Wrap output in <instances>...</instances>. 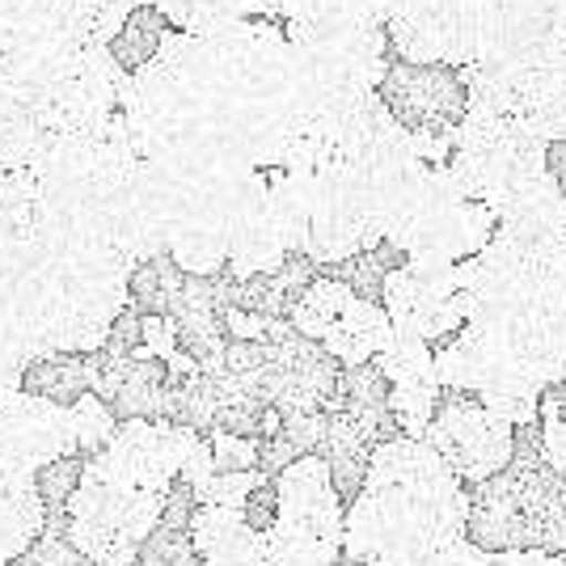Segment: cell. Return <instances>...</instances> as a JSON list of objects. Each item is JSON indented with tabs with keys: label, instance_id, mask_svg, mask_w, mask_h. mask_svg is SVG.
I'll return each mask as SVG.
<instances>
[{
	"label": "cell",
	"instance_id": "obj_1",
	"mask_svg": "<svg viewBox=\"0 0 566 566\" xmlns=\"http://www.w3.org/2000/svg\"><path fill=\"white\" fill-rule=\"evenodd\" d=\"M127 140L157 178H245L283 169L305 111L283 25L250 18L166 30L118 90Z\"/></svg>",
	"mask_w": 566,
	"mask_h": 566
},
{
	"label": "cell",
	"instance_id": "obj_2",
	"mask_svg": "<svg viewBox=\"0 0 566 566\" xmlns=\"http://www.w3.org/2000/svg\"><path fill=\"white\" fill-rule=\"evenodd\" d=\"M296 97L313 123L334 127L359 102L380 94L389 72V39L377 22H283Z\"/></svg>",
	"mask_w": 566,
	"mask_h": 566
},
{
	"label": "cell",
	"instance_id": "obj_3",
	"mask_svg": "<svg viewBox=\"0 0 566 566\" xmlns=\"http://www.w3.org/2000/svg\"><path fill=\"white\" fill-rule=\"evenodd\" d=\"M380 241V229L373 220V203L364 178L343 161L305 174V241L301 259L313 266H338L359 254H373Z\"/></svg>",
	"mask_w": 566,
	"mask_h": 566
},
{
	"label": "cell",
	"instance_id": "obj_4",
	"mask_svg": "<svg viewBox=\"0 0 566 566\" xmlns=\"http://www.w3.org/2000/svg\"><path fill=\"white\" fill-rule=\"evenodd\" d=\"M423 444L440 461L444 470L465 486H482L495 473L507 470L512 461V427L495 419L473 394H457V389H440L436 415L427 423Z\"/></svg>",
	"mask_w": 566,
	"mask_h": 566
},
{
	"label": "cell",
	"instance_id": "obj_5",
	"mask_svg": "<svg viewBox=\"0 0 566 566\" xmlns=\"http://www.w3.org/2000/svg\"><path fill=\"white\" fill-rule=\"evenodd\" d=\"M380 308H385L394 334L419 338L431 352L465 326V317L457 308L452 266H440V262H398L380 280Z\"/></svg>",
	"mask_w": 566,
	"mask_h": 566
},
{
	"label": "cell",
	"instance_id": "obj_6",
	"mask_svg": "<svg viewBox=\"0 0 566 566\" xmlns=\"http://www.w3.org/2000/svg\"><path fill=\"white\" fill-rule=\"evenodd\" d=\"M280 495V524L317 542L331 554H343V507L334 499L331 470L322 457H301L271 478Z\"/></svg>",
	"mask_w": 566,
	"mask_h": 566
},
{
	"label": "cell",
	"instance_id": "obj_7",
	"mask_svg": "<svg viewBox=\"0 0 566 566\" xmlns=\"http://www.w3.org/2000/svg\"><path fill=\"white\" fill-rule=\"evenodd\" d=\"M0 452L22 457L34 470H43L60 457H76L69 406L34 398L25 389L0 394Z\"/></svg>",
	"mask_w": 566,
	"mask_h": 566
},
{
	"label": "cell",
	"instance_id": "obj_8",
	"mask_svg": "<svg viewBox=\"0 0 566 566\" xmlns=\"http://www.w3.org/2000/svg\"><path fill=\"white\" fill-rule=\"evenodd\" d=\"M380 102L389 106V115L398 118L406 132H444L457 127L465 115V94L452 69H415V64H389Z\"/></svg>",
	"mask_w": 566,
	"mask_h": 566
},
{
	"label": "cell",
	"instance_id": "obj_9",
	"mask_svg": "<svg viewBox=\"0 0 566 566\" xmlns=\"http://www.w3.org/2000/svg\"><path fill=\"white\" fill-rule=\"evenodd\" d=\"M389 338H394V326H389L385 308L355 296L352 305L334 317V326L322 334L317 347L331 355L338 368H359V364H373Z\"/></svg>",
	"mask_w": 566,
	"mask_h": 566
},
{
	"label": "cell",
	"instance_id": "obj_10",
	"mask_svg": "<svg viewBox=\"0 0 566 566\" xmlns=\"http://www.w3.org/2000/svg\"><path fill=\"white\" fill-rule=\"evenodd\" d=\"M136 9L166 18L182 34H208L250 18H262V22L275 18V0H136Z\"/></svg>",
	"mask_w": 566,
	"mask_h": 566
},
{
	"label": "cell",
	"instance_id": "obj_11",
	"mask_svg": "<svg viewBox=\"0 0 566 566\" xmlns=\"http://www.w3.org/2000/svg\"><path fill=\"white\" fill-rule=\"evenodd\" d=\"M355 301V292L347 287V283H338V280H313L292 301V308H287V326L301 334V338H308V343H322V334L334 326V317L343 313V308Z\"/></svg>",
	"mask_w": 566,
	"mask_h": 566
},
{
	"label": "cell",
	"instance_id": "obj_12",
	"mask_svg": "<svg viewBox=\"0 0 566 566\" xmlns=\"http://www.w3.org/2000/svg\"><path fill=\"white\" fill-rule=\"evenodd\" d=\"M22 389L34 398H48L55 406H72L81 394H90V368L76 355H51V359H34L25 368Z\"/></svg>",
	"mask_w": 566,
	"mask_h": 566
},
{
	"label": "cell",
	"instance_id": "obj_13",
	"mask_svg": "<svg viewBox=\"0 0 566 566\" xmlns=\"http://www.w3.org/2000/svg\"><path fill=\"white\" fill-rule=\"evenodd\" d=\"M43 524H48V512L34 491L0 499V566L18 563L25 549L43 537Z\"/></svg>",
	"mask_w": 566,
	"mask_h": 566
},
{
	"label": "cell",
	"instance_id": "obj_14",
	"mask_svg": "<svg viewBox=\"0 0 566 566\" xmlns=\"http://www.w3.org/2000/svg\"><path fill=\"white\" fill-rule=\"evenodd\" d=\"M69 545L94 566H136V545L106 520H69Z\"/></svg>",
	"mask_w": 566,
	"mask_h": 566
},
{
	"label": "cell",
	"instance_id": "obj_15",
	"mask_svg": "<svg viewBox=\"0 0 566 566\" xmlns=\"http://www.w3.org/2000/svg\"><path fill=\"white\" fill-rule=\"evenodd\" d=\"M72 419V436H76V457H97V452L111 444L118 427V415L97 398V394H81V398L69 406Z\"/></svg>",
	"mask_w": 566,
	"mask_h": 566
},
{
	"label": "cell",
	"instance_id": "obj_16",
	"mask_svg": "<svg viewBox=\"0 0 566 566\" xmlns=\"http://www.w3.org/2000/svg\"><path fill=\"white\" fill-rule=\"evenodd\" d=\"M64 528H69V512H48L43 537L25 549L22 558H18V566H94L72 549L69 537H64Z\"/></svg>",
	"mask_w": 566,
	"mask_h": 566
},
{
	"label": "cell",
	"instance_id": "obj_17",
	"mask_svg": "<svg viewBox=\"0 0 566 566\" xmlns=\"http://www.w3.org/2000/svg\"><path fill=\"white\" fill-rule=\"evenodd\" d=\"M136 566H203V563H199V554L190 545V533L157 524L140 542V549H136Z\"/></svg>",
	"mask_w": 566,
	"mask_h": 566
},
{
	"label": "cell",
	"instance_id": "obj_18",
	"mask_svg": "<svg viewBox=\"0 0 566 566\" xmlns=\"http://www.w3.org/2000/svg\"><path fill=\"white\" fill-rule=\"evenodd\" d=\"M81 465L85 457H60L39 470L34 495L43 499V512H69V499L76 495V482H81Z\"/></svg>",
	"mask_w": 566,
	"mask_h": 566
},
{
	"label": "cell",
	"instance_id": "obj_19",
	"mask_svg": "<svg viewBox=\"0 0 566 566\" xmlns=\"http://www.w3.org/2000/svg\"><path fill=\"white\" fill-rule=\"evenodd\" d=\"M262 482V473H212V482L199 491V507H229V512H241L250 491Z\"/></svg>",
	"mask_w": 566,
	"mask_h": 566
},
{
	"label": "cell",
	"instance_id": "obj_20",
	"mask_svg": "<svg viewBox=\"0 0 566 566\" xmlns=\"http://www.w3.org/2000/svg\"><path fill=\"white\" fill-rule=\"evenodd\" d=\"M208 444H212L216 473H254L259 470V444H254V440L212 431V436H208Z\"/></svg>",
	"mask_w": 566,
	"mask_h": 566
},
{
	"label": "cell",
	"instance_id": "obj_21",
	"mask_svg": "<svg viewBox=\"0 0 566 566\" xmlns=\"http://www.w3.org/2000/svg\"><path fill=\"white\" fill-rule=\"evenodd\" d=\"M241 520H245L259 537L266 528H275V520H280V495H275V482H271V478H262L259 486L250 491L245 507H241Z\"/></svg>",
	"mask_w": 566,
	"mask_h": 566
},
{
	"label": "cell",
	"instance_id": "obj_22",
	"mask_svg": "<svg viewBox=\"0 0 566 566\" xmlns=\"http://www.w3.org/2000/svg\"><path fill=\"white\" fill-rule=\"evenodd\" d=\"M140 352L153 355V359H161L166 364L169 355L178 352V331H174V322L169 317H161V313H148V317H140Z\"/></svg>",
	"mask_w": 566,
	"mask_h": 566
}]
</instances>
